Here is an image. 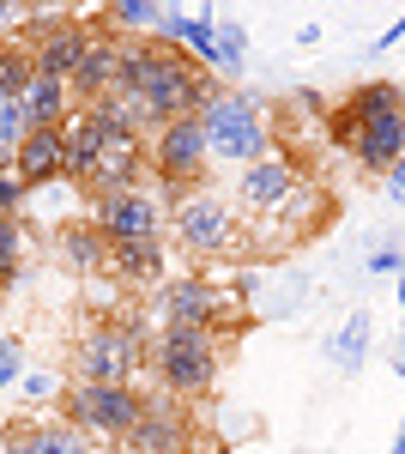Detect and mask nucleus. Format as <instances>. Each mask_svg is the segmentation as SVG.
<instances>
[{"instance_id":"2eb2a0df","label":"nucleus","mask_w":405,"mask_h":454,"mask_svg":"<svg viewBox=\"0 0 405 454\" xmlns=\"http://www.w3.org/2000/svg\"><path fill=\"white\" fill-rule=\"evenodd\" d=\"M103 140H109V128H103L97 109H73L67 121H61V152H67V182H79L85 188V176H91V164H97Z\"/></svg>"},{"instance_id":"7ed1b4c3","label":"nucleus","mask_w":405,"mask_h":454,"mask_svg":"<svg viewBox=\"0 0 405 454\" xmlns=\"http://www.w3.org/2000/svg\"><path fill=\"white\" fill-rule=\"evenodd\" d=\"M169 237L182 243L188 261H224V254H242L248 248V224H242L237 200L212 194V188H194L169 207Z\"/></svg>"},{"instance_id":"a211bd4d","label":"nucleus","mask_w":405,"mask_h":454,"mask_svg":"<svg viewBox=\"0 0 405 454\" xmlns=\"http://www.w3.org/2000/svg\"><path fill=\"white\" fill-rule=\"evenodd\" d=\"M370 340H375V321H370V315H363V309L345 315V327L327 340V357L339 364V376H357V370L370 364Z\"/></svg>"},{"instance_id":"7c9ffc66","label":"nucleus","mask_w":405,"mask_h":454,"mask_svg":"<svg viewBox=\"0 0 405 454\" xmlns=\"http://www.w3.org/2000/svg\"><path fill=\"white\" fill-rule=\"evenodd\" d=\"M12 170V145H0V176Z\"/></svg>"},{"instance_id":"423d86ee","label":"nucleus","mask_w":405,"mask_h":454,"mask_svg":"<svg viewBox=\"0 0 405 454\" xmlns=\"http://www.w3.org/2000/svg\"><path fill=\"white\" fill-rule=\"evenodd\" d=\"M145 164L158 176V188H164L169 200H182V194H194L212 170V145H206V128L200 115H182V121H164L152 145H145Z\"/></svg>"},{"instance_id":"ddd939ff","label":"nucleus","mask_w":405,"mask_h":454,"mask_svg":"<svg viewBox=\"0 0 405 454\" xmlns=\"http://www.w3.org/2000/svg\"><path fill=\"white\" fill-rule=\"evenodd\" d=\"M351 158H357V170H370V176L393 170V164L405 158V109L357 121V145H351Z\"/></svg>"},{"instance_id":"9b49d317","label":"nucleus","mask_w":405,"mask_h":454,"mask_svg":"<svg viewBox=\"0 0 405 454\" xmlns=\"http://www.w3.org/2000/svg\"><path fill=\"white\" fill-rule=\"evenodd\" d=\"M139 170H145V140L139 134H109L91 176H85V188H91V200H109L121 188H139Z\"/></svg>"},{"instance_id":"9d476101","label":"nucleus","mask_w":405,"mask_h":454,"mask_svg":"<svg viewBox=\"0 0 405 454\" xmlns=\"http://www.w3.org/2000/svg\"><path fill=\"white\" fill-rule=\"evenodd\" d=\"M297 188H303V164H297L291 152H267L261 164L237 170V207L248 212V218H267V212H278Z\"/></svg>"},{"instance_id":"4468645a","label":"nucleus","mask_w":405,"mask_h":454,"mask_svg":"<svg viewBox=\"0 0 405 454\" xmlns=\"http://www.w3.org/2000/svg\"><path fill=\"white\" fill-rule=\"evenodd\" d=\"M115 454H188V419L175 406H145V419L115 442Z\"/></svg>"},{"instance_id":"6ab92c4d","label":"nucleus","mask_w":405,"mask_h":454,"mask_svg":"<svg viewBox=\"0 0 405 454\" xmlns=\"http://www.w3.org/2000/svg\"><path fill=\"white\" fill-rule=\"evenodd\" d=\"M19 449L25 454H97L91 436H79L73 424H25V419H19Z\"/></svg>"},{"instance_id":"bb28decb","label":"nucleus","mask_w":405,"mask_h":454,"mask_svg":"<svg viewBox=\"0 0 405 454\" xmlns=\"http://www.w3.org/2000/svg\"><path fill=\"white\" fill-rule=\"evenodd\" d=\"M55 387H61V382H55V376H49V370H25V376H19V394H25V400H31V406H36V400H49V394H55Z\"/></svg>"},{"instance_id":"f3484780","label":"nucleus","mask_w":405,"mask_h":454,"mask_svg":"<svg viewBox=\"0 0 405 454\" xmlns=\"http://www.w3.org/2000/svg\"><path fill=\"white\" fill-rule=\"evenodd\" d=\"M109 273L121 285H158L164 279V243H121V248H109V261H103Z\"/></svg>"},{"instance_id":"f257e3e1","label":"nucleus","mask_w":405,"mask_h":454,"mask_svg":"<svg viewBox=\"0 0 405 454\" xmlns=\"http://www.w3.org/2000/svg\"><path fill=\"white\" fill-rule=\"evenodd\" d=\"M115 91L139 98L145 121L164 128V121H182V115H200L206 98L218 91V79H212L206 67H194L182 49H169V43H158V36H139V43H121Z\"/></svg>"},{"instance_id":"1a4fd4ad","label":"nucleus","mask_w":405,"mask_h":454,"mask_svg":"<svg viewBox=\"0 0 405 454\" xmlns=\"http://www.w3.org/2000/svg\"><path fill=\"white\" fill-rule=\"evenodd\" d=\"M158 315H164V327H206V333H237L230 321V291L218 279H200V273H188V279H169L164 297H158Z\"/></svg>"},{"instance_id":"393cba45","label":"nucleus","mask_w":405,"mask_h":454,"mask_svg":"<svg viewBox=\"0 0 405 454\" xmlns=\"http://www.w3.org/2000/svg\"><path fill=\"white\" fill-rule=\"evenodd\" d=\"M31 134V121H25V109H19V98H0V145H12L19 152V140Z\"/></svg>"},{"instance_id":"6e6552de","label":"nucleus","mask_w":405,"mask_h":454,"mask_svg":"<svg viewBox=\"0 0 405 454\" xmlns=\"http://www.w3.org/2000/svg\"><path fill=\"white\" fill-rule=\"evenodd\" d=\"M169 200L164 188H121L109 200H91V224L109 248L121 243H164L169 237Z\"/></svg>"},{"instance_id":"b1692460","label":"nucleus","mask_w":405,"mask_h":454,"mask_svg":"<svg viewBox=\"0 0 405 454\" xmlns=\"http://www.w3.org/2000/svg\"><path fill=\"white\" fill-rule=\"evenodd\" d=\"M31 25H36V6H25V0H0V43H25Z\"/></svg>"},{"instance_id":"0eeeda50","label":"nucleus","mask_w":405,"mask_h":454,"mask_svg":"<svg viewBox=\"0 0 405 454\" xmlns=\"http://www.w3.org/2000/svg\"><path fill=\"white\" fill-rule=\"evenodd\" d=\"M152 364H158V382L175 400H200L218 382V333H206V327H164L158 346H152Z\"/></svg>"},{"instance_id":"a878e982","label":"nucleus","mask_w":405,"mask_h":454,"mask_svg":"<svg viewBox=\"0 0 405 454\" xmlns=\"http://www.w3.org/2000/svg\"><path fill=\"white\" fill-rule=\"evenodd\" d=\"M19 376H25V351H19V340L6 333V340H0V387H12Z\"/></svg>"},{"instance_id":"f03ea898","label":"nucleus","mask_w":405,"mask_h":454,"mask_svg":"<svg viewBox=\"0 0 405 454\" xmlns=\"http://www.w3.org/2000/svg\"><path fill=\"white\" fill-rule=\"evenodd\" d=\"M206 145H212V164H230V170H248L272 152V128H267V104L254 91H237V85H218L200 109Z\"/></svg>"},{"instance_id":"412c9836","label":"nucleus","mask_w":405,"mask_h":454,"mask_svg":"<svg viewBox=\"0 0 405 454\" xmlns=\"http://www.w3.org/2000/svg\"><path fill=\"white\" fill-rule=\"evenodd\" d=\"M25 248H31L25 218H0V291L19 285V273H25Z\"/></svg>"},{"instance_id":"2f4dec72","label":"nucleus","mask_w":405,"mask_h":454,"mask_svg":"<svg viewBox=\"0 0 405 454\" xmlns=\"http://www.w3.org/2000/svg\"><path fill=\"white\" fill-rule=\"evenodd\" d=\"M400 303H405V273H400Z\"/></svg>"},{"instance_id":"c85d7f7f","label":"nucleus","mask_w":405,"mask_h":454,"mask_svg":"<svg viewBox=\"0 0 405 454\" xmlns=\"http://www.w3.org/2000/svg\"><path fill=\"white\" fill-rule=\"evenodd\" d=\"M387 200H393V207H405V158L387 170Z\"/></svg>"},{"instance_id":"4be33fe9","label":"nucleus","mask_w":405,"mask_h":454,"mask_svg":"<svg viewBox=\"0 0 405 454\" xmlns=\"http://www.w3.org/2000/svg\"><path fill=\"white\" fill-rule=\"evenodd\" d=\"M31 49L25 43H0V98H19L31 85Z\"/></svg>"},{"instance_id":"20e7f679","label":"nucleus","mask_w":405,"mask_h":454,"mask_svg":"<svg viewBox=\"0 0 405 454\" xmlns=\"http://www.w3.org/2000/svg\"><path fill=\"white\" fill-rule=\"evenodd\" d=\"M145 376V327L134 321H91L73 346V382L139 387Z\"/></svg>"},{"instance_id":"39448f33","label":"nucleus","mask_w":405,"mask_h":454,"mask_svg":"<svg viewBox=\"0 0 405 454\" xmlns=\"http://www.w3.org/2000/svg\"><path fill=\"white\" fill-rule=\"evenodd\" d=\"M145 394L139 387H103V382H67L61 387V424H73L91 442H121L139 419H145Z\"/></svg>"},{"instance_id":"473e14b6","label":"nucleus","mask_w":405,"mask_h":454,"mask_svg":"<svg viewBox=\"0 0 405 454\" xmlns=\"http://www.w3.org/2000/svg\"><path fill=\"white\" fill-rule=\"evenodd\" d=\"M400 340H405V321H400Z\"/></svg>"},{"instance_id":"c756f323","label":"nucleus","mask_w":405,"mask_h":454,"mask_svg":"<svg viewBox=\"0 0 405 454\" xmlns=\"http://www.w3.org/2000/svg\"><path fill=\"white\" fill-rule=\"evenodd\" d=\"M0 454H25L19 449V430H0Z\"/></svg>"},{"instance_id":"5701e85b","label":"nucleus","mask_w":405,"mask_h":454,"mask_svg":"<svg viewBox=\"0 0 405 454\" xmlns=\"http://www.w3.org/2000/svg\"><path fill=\"white\" fill-rule=\"evenodd\" d=\"M242 61H248V31H242L237 19H218V67L237 73Z\"/></svg>"},{"instance_id":"dca6fc26","label":"nucleus","mask_w":405,"mask_h":454,"mask_svg":"<svg viewBox=\"0 0 405 454\" xmlns=\"http://www.w3.org/2000/svg\"><path fill=\"white\" fill-rule=\"evenodd\" d=\"M19 109H25V121H31V128H61V121L73 115L67 79H55V73H31V85L19 91Z\"/></svg>"},{"instance_id":"cd10ccee","label":"nucleus","mask_w":405,"mask_h":454,"mask_svg":"<svg viewBox=\"0 0 405 454\" xmlns=\"http://www.w3.org/2000/svg\"><path fill=\"white\" fill-rule=\"evenodd\" d=\"M370 273H375V279H400V273H405V248H375Z\"/></svg>"},{"instance_id":"f8f14e48","label":"nucleus","mask_w":405,"mask_h":454,"mask_svg":"<svg viewBox=\"0 0 405 454\" xmlns=\"http://www.w3.org/2000/svg\"><path fill=\"white\" fill-rule=\"evenodd\" d=\"M12 176L25 188H49V182H67V152H61V128H31L19 152H12Z\"/></svg>"},{"instance_id":"aec40b11","label":"nucleus","mask_w":405,"mask_h":454,"mask_svg":"<svg viewBox=\"0 0 405 454\" xmlns=\"http://www.w3.org/2000/svg\"><path fill=\"white\" fill-rule=\"evenodd\" d=\"M61 254H67L79 273H97L103 261H109V243L97 237V224L85 218V224H67V231H61Z\"/></svg>"},{"instance_id":"72a5a7b5","label":"nucleus","mask_w":405,"mask_h":454,"mask_svg":"<svg viewBox=\"0 0 405 454\" xmlns=\"http://www.w3.org/2000/svg\"><path fill=\"white\" fill-rule=\"evenodd\" d=\"M400 91H405V79H400Z\"/></svg>"}]
</instances>
